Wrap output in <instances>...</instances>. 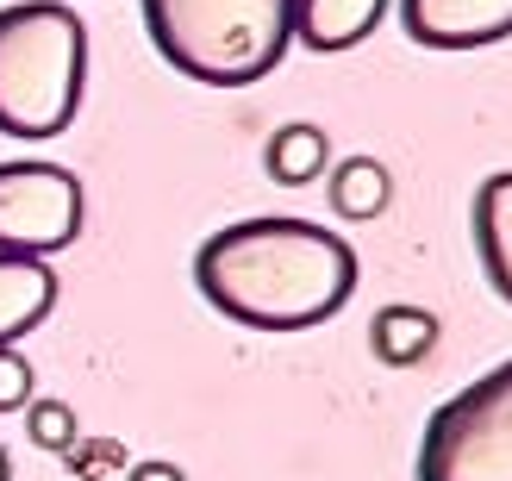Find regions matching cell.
<instances>
[{
  "mask_svg": "<svg viewBox=\"0 0 512 481\" xmlns=\"http://www.w3.org/2000/svg\"><path fill=\"white\" fill-rule=\"evenodd\" d=\"M400 25L425 50H481L512 38V0H400Z\"/></svg>",
  "mask_w": 512,
  "mask_h": 481,
  "instance_id": "obj_6",
  "label": "cell"
},
{
  "mask_svg": "<svg viewBox=\"0 0 512 481\" xmlns=\"http://www.w3.org/2000/svg\"><path fill=\"white\" fill-rule=\"evenodd\" d=\"M0 481H13V457H7V450H0Z\"/></svg>",
  "mask_w": 512,
  "mask_h": 481,
  "instance_id": "obj_17",
  "label": "cell"
},
{
  "mask_svg": "<svg viewBox=\"0 0 512 481\" xmlns=\"http://www.w3.org/2000/svg\"><path fill=\"white\" fill-rule=\"evenodd\" d=\"M194 288L250 332H306L356 294V250L288 213L232 219L194 250Z\"/></svg>",
  "mask_w": 512,
  "mask_h": 481,
  "instance_id": "obj_1",
  "label": "cell"
},
{
  "mask_svg": "<svg viewBox=\"0 0 512 481\" xmlns=\"http://www.w3.org/2000/svg\"><path fill=\"white\" fill-rule=\"evenodd\" d=\"M438 332H444L438 313L394 300V307H381L369 319V350H375V363H388V369H419L431 350H438Z\"/></svg>",
  "mask_w": 512,
  "mask_h": 481,
  "instance_id": "obj_10",
  "label": "cell"
},
{
  "mask_svg": "<svg viewBox=\"0 0 512 481\" xmlns=\"http://www.w3.org/2000/svg\"><path fill=\"white\" fill-rule=\"evenodd\" d=\"M57 307V269L44 257H0V350L38 332Z\"/></svg>",
  "mask_w": 512,
  "mask_h": 481,
  "instance_id": "obj_9",
  "label": "cell"
},
{
  "mask_svg": "<svg viewBox=\"0 0 512 481\" xmlns=\"http://www.w3.org/2000/svg\"><path fill=\"white\" fill-rule=\"evenodd\" d=\"M125 463V450L113 444V438H94V444H75V475L82 481H100L107 469H119Z\"/></svg>",
  "mask_w": 512,
  "mask_h": 481,
  "instance_id": "obj_15",
  "label": "cell"
},
{
  "mask_svg": "<svg viewBox=\"0 0 512 481\" xmlns=\"http://www.w3.org/2000/svg\"><path fill=\"white\" fill-rule=\"evenodd\" d=\"M331 182H325V194H331V213L338 219H381L388 213V200H394V175H388V163H375V157H344V163H331L325 169Z\"/></svg>",
  "mask_w": 512,
  "mask_h": 481,
  "instance_id": "obj_12",
  "label": "cell"
},
{
  "mask_svg": "<svg viewBox=\"0 0 512 481\" xmlns=\"http://www.w3.org/2000/svg\"><path fill=\"white\" fill-rule=\"evenodd\" d=\"M157 57L207 88H250L288 57V0H144Z\"/></svg>",
  "mask_w": 512,
  "mask_h": 481,
  "instance_id": "obj_3",
  "label": "cell"
},
{
  "mask_svg": "<svg viewBox=\"0 0 512 481\" xmlns=\"http://www.w3.org/2000/svg\"><path fill=\"white\" fill-rule=\"evenodd\" d=\"M381 13H388V0H288V32L319 57H338L375 32Z\"/></svg>",
  "mask_w": 512,
  "mask_h": 481,
  "instance_id": "obj_7",
  "label": "cell"
},
{
  "mask_svg": "<svg viewBox=\"0 0 512 481\" xmlns=\"http://www.w3.org/2000/svg\"><path fill=\"white\" fill-rule=\"evenodd\" d=\"M419 481H512V357L431 413Z\"/></svg>",
  "mask_w": 512,
  "mask_h": 481,
  "instance_id": "obj_4",
  "label": "cell"
},
{
  "mask_svg": "<svg viewBox=\"0 0 512 481\" xmlns=\"http://www.w3.org/2000/svg\"><path fill=\"white\" fill-rule=\"evenodd\" d=\"M88 82V25L63 0L0 7V132L57 138L75 125Z\"/></svg>",
  "mask_w": 512,
  "mask_h": 481,
  "instance_id": "obj_2",
  "label": "cell"
},
{
  "mask_svg": "<svg viewBox=\"0 0 512 481\" xmlns=\"http://www.w3.org/2000/svg\"><path fill=\"white\" fill-rule=\"evenodd\" d=\"M263 169H269V182H281V188H306V182H319V175L331 169V138L319 132L313 119H288V125L269 132Z\"/></svg>",
  "mask_w": 512,
  "mask_h": 481,
  "instance_id": "obj_11",
  "label": "cell"
},
{
  "mask_svg": "<svg viewBox=\"0 0 512 481\" xmlns=\"http://www.w3.org/2000/svg\"><path fill=\"white\" fill-rule=\"evenodd\" d=\"M32 419V444L38 450H75V438H82V425H75V407L69 400H32V407H25Z\"/></svg>",
  "mask_w": 512,
  "mask_h": 481,
  "instance_id": "obj_13",
  "label": "cell"
},
{
  "mask_svg": "<svg viewBox=\"0 0 512 481\" xmlns=\"http://www.w3.org/2000/svg\"><path fill=\"white\" fill-rule=\"evenodd\" d=\"M82 238V182L57 163H0V257H57Z\"/></svg>",
  "mask_w": 512,
  "mask_h": 481,
  "instance_id": "obj_5",
  "label": "cell"
},
{
  "mask_svg": "<svg viewBox=\"0 0 512 481\" xmlns=\"http://www.w3.org/2000/svg\"><path fill=\"white\" fill-rule=\"evenodd\" d=\"M19 407H32V363L7 344L0 350V413H19Z\"/></svg>",
  "mask_w": 512,
  "mask_h": 481,
  "instance_id": "obj_14",
  "label": "cell"
},
{
  "mask_svg": "<svg viewBox=\"0 0 512 481\" xmlns=\"http://www.w3.org/2000/svg\"><path fill=\"white\" fill-rule=\"evenodd\" d=\"M475 257H481V275L488 288L512 307V169H494L488 182L475 188Z\"/></svg>",
  "mask_w": 512,
  "mask_h": 481,
  "instance_id": "obj_8",
  "label": "cell"
},
{
  "mask_svg": "<svg viewBox=\"0 0 512 481\" xmlns=\"http://www.w3.org/2000/svg\"><path fill=\"white\" fill-rule=\"evenodd\" d=\"M125 481H188V469H182V463H163V457H157V463H138V469L125 475Z\"/></svg>",
  "mask_w": 512,
  "mask_h": 481,
  "instance_id": "obj_16",
  "label": "cell"
}]
</instances>
